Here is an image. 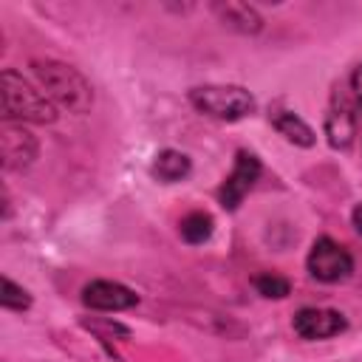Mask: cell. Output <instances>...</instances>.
I'll return each mask as SVG.
<instances>
[{"label":"cell","instance_id":"17","mask_svg":"<svg viewBox=\"0 0 362 362\" xmlns=\"http://www.w3.org/2000/svg\"><path fill=\"white\" fill-rule=\"evenodd\" d=\"M351 96L356 102V110H362V65H356L351 74Z\"/></svg>","mask_w":362,"mask_h":362},{"label":"cell","instance_id":"2","mask_svg":"<svg viewBox=\"0 0 362 362\" xmlns=\"http://www.w3.org/2000/svg\"><path fill=\"white\" fill-rule=\"evenodd\" d=\"M0 107L6 122H31V124H51L57 122V105L34 88L23 74L6 68L0 74Z\"/></svg>","mask_w":362,"mask_h":362},{"label":"cell","instance_id":"10","mask_svg":"<svg viewBox=\"0 0 362 362\" xmlns=\"http://www.w3.org/2000/svg\"><path fill=\"white\" fill-rule=\"evenodd\" d=\"M269 122H272V127H274L286 141H291V144H297V147H311V144L317 141L314 130H311L297 113H291V110H272V113H269Z\"/></svg>","mask_w":362,"mask_h":362},{"label":"cell","instance_id":"4","mask_svg":"<svg viewBox=\"0 0 362 362\" xmlns=\"http://www.w3.org/2000/svg\"><path fill=\"white\" fill-rule=\"evenodd\" d=\"M305 266H308V274L320 283H339L345 277H351L354 272V257L348 255L345 246H339L337 240L331 238H317L308 249V257H305Z\"/></svg>","mask_w":362,"mask_h":362},{"label":"cell","instance_id":"13","mask_svg":"<svg viewBox=\"0 0 362 362\" xmlns=\"http://www.w3.org/2000/svg\"><path fill=\"white\" fill-rule=\"evenodd\" d=\"M212 215L209 212H189L181 218V238L187 243H204L212 235Z\"/></svg>","mask_w":362,"mask_h":362},{"label":"cell","instance_id":"1","mask_svg":"<svg viewBox=\"0 0 362 362\" xmlns=\"http://www.w3.org/2000/svg\"><path fill=\"white\" fill-rule=\"evenodd\" d=\"M31 71L37 76L40 90L59 107L71 113H88L93 105L90 82L68 62L59 59H31Z\"/></svg>","mask_w":362,"mask_h":362},{"label":"cell","instance_id":"11","mask_svg":"<svg viewBox=\"0 0 362 362\" xmlns=\"http://www.w3.org/2000/svg\"><path fill=\"white\" fill-rule=\"evenodd\" d=\"M215 11L223 20V25H229L240 34H257L263 28L260 14L246 3H215Z\"/></svg>","mask_w":362,"mask_h":362},{"label":"cell","instance_id":"5","mask_svg":"<svg viewBox=\"0 0 362 362\" xmlns=\"http://www.w3.org/2000/svg\"><path fill=\"white\" fill-rule=\"evenodd\" d=\"M260 178V158L249 150H238L235 153V164L232 173L223 178L221 189H218V201L223 209H238L240 201L249 195V189L255 187V181Z\"/></svg>","mask_w":362,"mask_h":362},{"label":"cell","instance_id":"7","mask_svg":"<svg viewBox=\"0 0 362 362\" xmlns=\"http://www.w3.org/2000/svg\"><path fill=\"white\" fill-rule=\"evenodd\" d=\"M325 136L334 150H348L356 136V102L351 90L334 93V102L325 113Z\"/></svg>","mask_w":362,"mask_h":362},{"label":"cell","instance_id":"15","mask_svg":"<svg viewBox=\"0 0 362 362\" xmlns=\"http://www.w3.org/2000/svg\"><path fill=\"white\" fill-rule=\"evenodd\" d=\"M0 303H3V308H8V311H25V308H31V294H28L23 286H17L11 277H3Z\"/></svg>","mask_w":362,"mask_h":362},{"label":"cell","instance_id":"16","mask_svg":"<svg viewBox=\"0 0 362 362\" xmlns=\"http://www.w3.org/2000/svg\"><path fill=\"white\" fill-rule=\"evenodd\" d=\"M85 328L93 331L96 339H102V342H110V337H113V339H116V337H122V339L130 337V331H127L124 325H119V322H105V320H85Z\"/></svg>","mask_w":362,"mask_h":362},{"label":"cell","instance_id":"18","mask_svg":"<svg viewBox=\"0 0 362 362\" xmlns=\"http://www.w3.org/2000/svg\"><path fill=\"white\" fill-rule=\"evenodd\" d=\"M351 223H354V229L362 235V204L354 206V212H351Z\"/></svg>","mask_w":362,"mask_h":362},{"label":"cell","instance_id":"6","mask_svg":"<svg viewBox=\"0 0 362 362\" xmlns=\"http://www.w3.org/2000/svg\"><path fill=\"white\" fill-rule=\"evenodd\" d=\"M40 153L37 136L23 122H6L0 124V156L6 170H25L34 164Z\"/></svg>","mask_w":362,"mask_h":362},{"label":"cell","instance_id":"8","mask_svg":"<svg viewBox=\"0 0 362 362\" xmlns=\"http://www.w3.org/2000/svg\"><path fill=\"white\" fill-rule=\"evenodd\" d=\"M345 331V317L334 308H314V305H305L294 314V334L300 339H308V342H317V339H328V337H337Z\"/></svg>","mask_w":362,"mask_h":362},{"label":"cell","instance_id":"14","mask_svg":"<svg viewBox=\"0 0 362 362\" xmlns=\"http://www.w3.org/2000/svg\"><path fill=\"white\" fill-rule=\"evenodd\" d=\"M255 288H257V294H263L269 300H283V297H288L291 283L286 277L274 274V272H263V274L255 277Z\"/></svg>","mask_w":362,"mask_h":362},{"label":"cell","instance_id":"9","mask_svg":"<svg viewBox=\"0 0 362 362\" xmlns=\"http://www.w3.org/2000/svg\"><path fill=\"white\" fill-rule=\"evenodd\" d=\"M82 303L93 311H127L139 303V294L116 280H90L82 288Z\"/></svg>","mask_w":362,"mask_h":362},{"label":"cell","instance_id":"3","mask_svg":"<svg viewBox=\"0 0 362 362\" xmlns=\"http://www.w3.org/2000/svg\"><path fill=\"white\" fill-rule=\"evenodd\" d=\"M189 102L198 113L218 122H238L255 110V96L240 85H198L189 90Z\"/></svg>","mask_w":362,"mask_h":362},{"label":"cell","instance_id":"12","mask_svg":"<svg viewBox=\"0 0 362 362\" xmlns=\"http://www.w3.org/2000/svg\"><path fill=\"white\" fill-rule=\"evenodd\" d=\"M189 170H192L189 158H187L181 150H170V147L161 150V153H156V158H153V164H150V173H153L161 184H175V181H181V178H187Z\"/></svg>","mask_w":362,"mask_h":362}]
</instances>
